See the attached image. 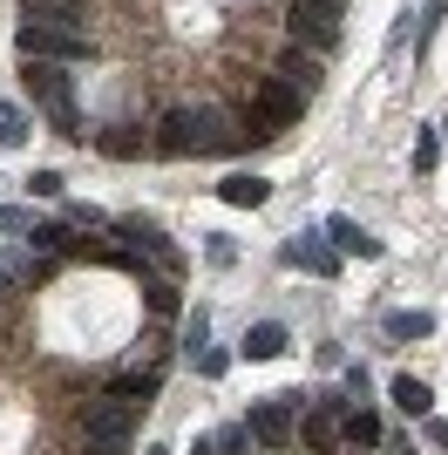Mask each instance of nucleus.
<instances>
[{"instance_id": "obj_1", "label": "nucleus", "mask_w": 448, "mask_h": 455, "mask_svg": "<svg viewBox=\"0 0 448 455\" xmlns=\"http://www.w3.org/2000/svg\"><path fill=\"white\" fill-rule=\"evenodd\" d=\"M238 143V130H224V116L211 109V102H197V109H170L164 130L149 136V150L164 156H224Z\"/></svg>"}, {"instance_id": "obj_2", "label": "nucleus", "mask_w": 448, "mask_h": 455, "mask_svg": "<svg viewBox=\"0 0 448 455\" xmlns=\"http://www.w3.org/2000/svg\"><path fill=\"white\" fill-rule=\"evenodd\" d=\"M20 82H28V95H35L41 109H48V123H55L61 136H82V109H75V82L61 61H28L20 55Z\"/></svg>"}, {"instance_id": "obj_3", "label": "nucleus", "mask_w": 448, "mask_h": 455, "mask_svg": "<svg viewBox=\"0 0 448 455\" xmlns=\"http://www.w3.org/2000/svg\"><path fill=\"white\" fill-rule=\"evenodd\" d=\"M14 48H20L28 61H82V55H89V35H82V28H55V20L20 14Z\"/></svg>"}, {"instance_id": "obj_4", "label": "nucleus", "mask_w": 448, "mask_h": 455, "mask_svg": "<svg viewBox=\"0 0 448 455\" xmlns=\"http://www.w3.org/2000/svg\"><path fill=\"white\" fill-rule=\"evenodd\" d=\"M130 435H136V408L130 401H89V415H82V442L89 455H130Z\"/></svg>"}, {"instance_id": "obj_5", "label": "nucleus", "mask_w": 448, "mask_h": 455, "mask_svg": "<svg viewBox=\"0 0 448 455\" xmlns=\"http://www.w3.org/2000/svg\"><path fill=\"white\" fill-rule=\"evenodd\" d=\"M285 28H292V48L326 55V48H340V0H292Z\"/></svg>"}, {"instance_id": "obj_6", "label": "nucleus", "mask_w": 448, "mask_h": 455, "mask_svg": "<svg viewBox=\"0 0 448 455\" xmlns=\"http://www.w3.org/2000/svg\"><path fill=\"white\" fill-rule=\"evenodd\" d=\"M244 116H252V123H265V130L279 136V130H292L299 116H306V95H299L292 82H279V76H265L259 89H252V109H244Z\"/></svg>"}, {"instance_id": "obj_7", "label": "nucleus", "mask_w": 448, "mask_h": 455, "mask_svg": "<svg viewBox=\"0 0 448 455\" xmlns=\"http://www.w3.org/2000/svg\"><path fill=\"white\" fill-rule=\"evenodd\" d=\"M292 408H299V395H265V401H252V442L285 449V442H292Z\"/></svg>"}, {"instance_id": "obj_8", "label": "nucleus", "mask_w": 448, "mask_h": 455, "mask_svg": "<svg viewBox=\"0 0 448 455\" xmlns=\"http://www.w3.org/2000/svg\"><path fill=\"white\" fill-rule=\"evenodd\" d=\"M279 259H285L292 272H313V279H333V272H340V251L326 245V238H313V231L285 238V245H279Z\"/></svg>"}, {"instance_id": "obj_9", "label": "nucleus", "mask_w": 448, "mask_h": 455, "mask_svg": "<svg viewBox=\"0 0 448 455\" xmlns=\"http://www.w3.org/2000/svg\"><path fill=\"white\" fill-rule=\"evenodd\" d=\"M292 435L306 442L313 455H333V449H340V401H333V395H319V401H313V415L299 421Z\"/></svg>"}, {"instance_id": "obj_10", "label": "nucleus", "mask_w": 448, "mask_h": 455, "mask_svg": "<svg viewBox=\"0 0 448 455\" xmlns=\"http://www.w3.org/2000/svg\"><path fill=\"white\" fill-rule=\"evenodd\" d=\"M326 238H333L340 259H380V238H367L354 218H326Z\"/></svg>"}, {"instance_id": "obj_11", "label": "nucleus", "mask_w": 448, "mask_h": 455, "mask_svg": "<svg viewBox=\"0 0 448 455\" xmlns=\"http://www.w3.org/2000/svg\"><path fill=\"white\" fill-rule=\"evenodd\" d=\"M95 150H102V156H116V164H136V156L149 150V136L136 130V123H116V130H102V136H95Z\"/></svg>"}, {"instance_id": "obj_12", "label": "nucleus", "mask_w": 448, "mask_h": 455, "mask_svg": "<svg viewBox=\"0 0 448 455\" xmlns=\"http://www.w3.org/2000/svg\"><path fill=\"white\" fill-rule=\"evenodd\" d=\"M272 76H279V82H292L299 95H313V89H319V55H306V48H285Z\"/></svg>"}, {"instance_id": "obj_13", "label": "nucleus", "mask_w": 448, "mask_h": 455, "mask_svg": "<svg viewBox=\"0 0 448 455\" xmlns=\"http://www.w3.org/2000/svg\"><path fill=\"white\" fill-rule=\"evenodd\" d=\"M218 197H224V204H231V211H259L265 204V197H272V184H265V177H224V184H218Z\"/></svg>"}, {"instance_id": "obj_14", "label": "nucleus", "mask_w": 448, "mask_h": 455, "mask_svg": "<svg viewBox=\"0 0 448 455\" xmlns=\"http://www.w3.org/2000/svg\"><path fill=\"white\" fill-rule=\"evenodd\" d=\"M238 354H244V361H279V354H285V326L279 320H259L252 333H244Z\"/></svg>"}, {"instance_id": "obj_15", "label": "nucleus", "mask_w": 448, "mask_h": 455, "mask_svg": "<svg viewBox=\"0 0 448 455\" xmlns=\"http://www.w3.org/2000/svg\"><path fill=\"white\" fill-rule=\"evenodd\" d=\"M388 395H394V408H401V415H414V421L435 408V387H428V380H414V374H394Z\"/></svg>"}, {"instance_id": "obj_16", "label": "nucleus", "mask_w": 448, "mask_h": 455, "mask_svg": "<svg viewBox=\"0 0 448 455\" xmlns=\"http://www.w3.org/2000/svg\"><path fill=\"white\" fill-rule=\"evenodd\" d=\"M428 333H435V313H421V306L388 313V340H428Z\"/></svg>"}, {"instance_id": "obj_17", "label": "nucleus", "mask_w": 448, "mask_h": 455, "mask_svg": "<svg viewBox=\"0 0 448 455\" xmlns=\"http://www.w3.org/2000/svg\"><path fill=\"white\" fill-rule=\"evenodd\" d=\"M20 14H35V20H55V28H82V7H75V0H28ZM82 35H89V28H82Z\"/></svg>"}, {"instance_id": "obj_18", "label": "nucleus", "mask_w": 448, "mask_h": 455, "mask_svg": "<svg viewBox=\"0 0 448 455\" xmlns=\"http://www.w3.org/2000/svg\"><path fill=\"white\" fill-rule=\"evenodd\" d=\"M28 109H14V102H0V150H20V143H28Z\"/></svg>"}, {"instance_id": "obj_19", "label": "nucleus", "mask_w": 448, "mask_h": 455, "mask_svg": "<svg viewBox=\"0 0 448 455\" xmlns=\"http://www.w3.org/2000/svg\"><path fill=\"white\" fill-rule=\"evenodd\" d=\"M109 395H116V401H130V408H136V401L149 408V395H156V374H149V367H143V374H123Z\"/></svg>"}, {"instance_id": "obj_20", "label": "nucleus", "mask_w": 448, "mask_h": 455, "mask_svg": "<svg viewBox=\"0 0 448 455\" xmlns=\"http://www.w3.org/2000/svg\"><path fill=\"white\" fill-rule=\"evenodd\" d=\"M340 442H354V449H367V442H380V421H373L367 408H360V415H347V421H340Z\"/></svg>"}, {"instance_id": "obj_21", "label": "nucleus", "mask_w": 448, "mask_h": 455, "mask_svg": "<svg viewBox=\"0 0 448 455\" xmlns=\"http://www.w3.org/2000/svg\"><path fill=\"white\" fill-rule=\"evenodd\" d=\"M435 164H442V136H435V123L421 136H414V171H435Z\"/></svg>"}, {"instance_id": "obj_22", "label": "nucleus", "mask_w": 448, "mask_h": 455, "mask_svg": "<svg viewBox=\"0 0 448 455\" xmlns=\"http://www.w3.org/2000/svg\"><path fill=\"white\" fill-rule=\"evenodd\" d=\"M204 259H211V266H231V259H238V245H231V238H224V231H211V245H204Z\"/></svg>"}, {"instance_id": "obj_23", "label": "nucleus", "mask_w": 448, "mask_h": 455, "mask_svg": "<svg viewBox=\"0 0 448 455\" xmlns=\"http://www.w3.org/2000/svg\"><path fill=\"white\" fill-rule=\"evenodd\" d=\"M0 231H35V218H28L20 204H0Z\"/></svg>"}, {"instance_id": "obj_24", "label": "nucleus", "mask_w": 448, "mask_h": 455, "mask_svg": "<svg viewBox=\"0 0 448 455\" xmlns=\"http://www.w3.org/2000/svg\"><path fill=\"white\" fill-rule=\"evenodd\" d=\"M35 245L41 251H61V245H68V231H61V225H35Z\"/></svg>"}, {"instance_id": "obj_25", "label": "nucleus", "mask_w": 448, "mask_h": 455, "mask_svg": "<svg viewBox=\"0 0 448 455\" xmlns=\"http://www.w3.org/2000/svg\"><path fill=\"white\" fill-rule=\"evenodd\" d=\"M224 367H231V354H218V347H211V354H197V374H204V380H218Z\"/></svg>"}, {"instance_id": "obj_26", "label": "nucleus", "mask_w": 448, "mask_h": 455, "mask_svg": "<svg viewBox=\"0 0 448 455\" xmlns=\"http://www.w3.org/2000/svg\"><path fill=\"white\" fill-rule=\"evenodd\" d=\"M28 190H35V197H61V177L55 171H35V177H28Z\"/></svg>"}, {"instance_id": "obj_27", "label": "nucleus", "mask_w": 448, "mask_h": 455, "mask_svg": "<svg viewBox=\"0 0 448 455\" xmlns=\"http://www.w3.org/2000/svg\"><path fill=\"white\" fill-rule=\"evenodd\" d=\"M149 306H156V313H177V292H170V285L156 279V285H149Z\"/></svg>"}, {"instance_id": "obj_28", "label": "nucleus", "mask_w": 448, "mask_h": 455, "mask_svg": "<svg viewBox=\"0 0 448 455\" xmlns=\"http://www.w3.org/2000/svg\"><path fill=\"white\" fill-rule=\"evenodd\" d=\"M428 442H435V449L448 455V421H428Z\"/></svg>"}, {"instance_id": "obj_29", "label": "nucleus", "mask_w": 448, "mask_h": 455, "mask_svg": "<svg viewBox=\"0 0 448 455\" xmlns=\"http://www.w3.org/2000/svg\"><path fill=\"white\" fill-rule=\"evenodd\" d=\"M143 455H170V449H164V442H149V449H143Z\"/></svg>"}]
</instances>
